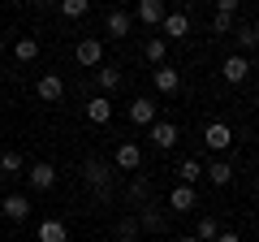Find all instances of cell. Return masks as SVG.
Wrapping results in <instances>:
<instances>
[{"label": "cell", "mask_w": 259, "mask_h": 242, "mask_svg": "<svg viewBox=\"0 0 259 242\" xmlns=\"http://www.w3.org/2000/svg\"><path fill=\"white\" fill-rule=\"evenodd\" d=\"M82 182L104 199L112 190V165H108V160H82Z\"/></svg>", "instance_id": "obj_1"}, {"label": "cell", "mask_w": 259, "mask_h": 242, "mask_svg": "<svg viewBox=\"0 0 259 242\" xmlns=\"http://www.w3.org/2000/svg\"><path fill=\"white\" fill-rule=\"evenodd\" d=\"M221 78H225V83H233V87H238V83H246V78H250V61H246L242 52L225 56V61H221Z\"/></svg>", "instance_id": "obj_2"}, {"label": "cell", "mask_w": 259, "mask_h": 242, "mask_svg": "<svg viewBox=\"0 0 259 242\" xmlns=\"http://www.w3.org/2000/svg\"><path fill=\"white\" fill-rule=\"evenodd\" d=\"M26 182H30V190H52L56 186V165H48V160L30 165L26 169Z\"/></svg>", "instance_id": "obj_3"}, {"label": "cell", "mask_w": 259, "mask_h": 242, "mask_svg": "<svg viewBox=\"0 0 259 242\" xmlns=\"http://www.w3.org/2000/svg\"><path fill=\"white\" fill-rule=\"evenodd\" d=\"M203 143H207V151H229L233 147V130L225 126V121H212L203 130Z\"/></svg>", "instance_id": "obj_4"}, {"label": "cell", "mask_w": 259, "mask_h": 242, "mask_svg": "<svg viewBox=\"0 0 259 242\" xmlns=\"http://www.w3.org/2000/svg\"><path fill=\"white\" fill-rule=\"evenodd\" d=\"M74 61H78V65H100V61H104V44H100V39H78Z\"/></svg>", "instance_id": "obj_5"}, {"label": "cell", "mask_w": 259, "mask_h": 242, "mask_svg": "<svg viewBox=\"0 0 259 242\" xmlns=\"http://www.w3.org/2000/svg\"><path fill=\"white\" fill-rule=\"evenodd\" d=\"M112 165H117V169H125V173H134V169L143 165V151H139V143H121V147L112 151Z\"/></svg>", "instance_id": "obj_6"}, {"label": "cell", "mask_w": 259, "mask_h": 242, "mask_svg": "<svg viewBox=\"0 0 259 242\" xmlns=\"http://www.w3.org/2000/svg\"><path fill=\"white\" fill-rule=\"evenodd\" d=\"M160 30H164V44H168V39H186V35H190V18H186V13H164Z\"/></svg>", "instance_id": "obj_7"}, {"label": "cell", "mask_w": 259, "mask_h": 242, "mask_svg": "<svg viewBox=\"0 0 259 242\" xmlns=\"http://www.w3.org/2000/svg\"><path fill=\"white\" fill-rule=\"evenodd\" d=\"M35 95H39V100H44V104H56V100H61V95H65V83H61V78H56V74H44V78H39V83H35Z\"/></svg>", "instance_id": "obj_8"}, {"label": "cell", "mask_w": 259, "mask_h": 242, "mask_svg": "<svg viewBox=\"0 0 259 242\" xmlns=\"http://www.w3.org/2000/svg\"><path fill=\"white\" fill-rule=\"evenodd\" d=\"M164 5H160V0H139V9H134V18L143 22V26H160V22H164Z\"/></svg>", "instance_id": "obj_9"}, {"label": "cell", "mask_w": 259, "mask_h": 242, "mask_svg": "<svg viewBox=\"0 0 259 242\" xmlns=\"http://www.w3.org/2000/svg\"><path fill=\"white\" fill-rule=\"evenodd\" d=\"M147 139L156 143L160 151H168V147H173V143H177V126H173V121H156V126H151V130H147Z\"/></svg>", "instance_id": "obj_10"}, {"label": "cell", "mask_w": 259, "mask_h": 242, "mask_svg": "<svg viewBox=\"0 0 259 242\" xmlns=\"http://www.w3.org/2000/svg\"><path fill=\"white\" fill-rule=\"evenodd\" d=\"M0 212L9 216V221H26L30 216V199L26 195H5L0 199Z\"/></svg>", "instance_id": "obj_11"}, {"label": "cell", "mask_w": 259, "mask_h": 242, "mask_svg": "<svg viewBox=\"0 0 259 242\" xmlns=\"http://www.w3.org/2000/svg\"><path fill=\"white\" fill-rule=\"evenodd\" d=\"M87 117H91L95 126H108L112 121V100L108 95H91V100H87Z\"/></svg>", "instance_id": "obj_12"}, {"label": "cell", "mask_w": 259, "mask_h": 242, "mask_svg": "<svg viewBox=\"0 0 259 242\" xmlns=\"http://www.w3.org/2000/svg\"><path fill=\"white\" fill-rule=\"evenodd\" d=\"M104 26H108V35H112V39H125V35H130V26H134V18H130L125 9H108Z\"/></svg>", "instance_id": "obj_13"}, {"label": "cell", "mask_w": 259, "mask_h": 242, "mask_svg": "<svg viewBox=\"0 0 259 242\" xmlns=\"http://www.w3.org/2000/svg\"><path fill=\"white\" fill-rule=\"evenodd\" d=\"M130 121H134V126H147V130H151V126H156V104H151L147 95H143V100H134V104H130Z\"/></svg>", "instance_id": "obj_14"}, {"label": "cell", "mask_w": 259, "mask_h": 242, "mask_svg": "<svg viewBox=\"0 0 259 242\" xmlns=\"http://www.w3.org/2000/svg\"><path fill=\"white\" fill-rule=\"evenodd\" d=\"M151 78H156V91H160V95H173L177 87H182V74H177L173 65H160Z\"/></svg>", "instance_id": "obj_15"}, {"label": "cell", "mask_w": 259, "mask_h": 242, "mask_svg": "<svg viewBox=\"0 0 259 242\" xmlns=\"http://www.w3.org/2000/svg\"><path fill=\"white\" fill-rule=\"evenodd\" d=\"M35 238L39 242H69V229H65V221H39Z\"/></svg>", "instance_id": "obj_16"}, {"label": "cell", "mask_w": 259, "mask_h": 242, "mask_svg": "<svg viewBox=\"0 0 259 242\" xmlns=\"http://www.w3.org/2000/svg\"><path fill=\"white\" fill-rule=\"evenodd\" d=\"M203 177L212 182V186H229V182H233V165H229V160H212V165L203 169Z\"/></svg>", "instance_id": "obj_17"}, {"label": "cell", "mask_w": 259, "mask_h": 242, "mask_svg": "<svg viewBox=\"0 0 259 242\" xmlns=\"http://www.w3.org/2000/svg\"><path fill=\"white\" fill-rule=\"evenodd\" d=\"M168 208H173V212H190L194 208V186H182V182H177V186L168 190Z\"/></svg>", "instance_id": "obj_18"}, {"label": "cell", "mask_w": 259, "mask_h": 242, "mask_svg": "<svg viewBox=\"0 0 259 242\" xmlns=\"http://www.w3.org/2000/svg\"><path fill=\"white\" fill-rule=\"evenodd\" d=\"M13 56H18L22 65H30V61H35V56H39V39H30V35H22L18 44H13Z\"/></svg>", "instance_id": "obj_19"}, {"label": "cell", "mask_w": 259, "mask_h": 242, "mask_svg": "<svg viewBox=\"0 0 259 242\" xmlns=\"http://www.w3.org/2000/svg\"><path fill=\"white\" fill-rule=\"evenodd\" d=\"M164 52H168V44L164 39H147V48H143V61H151V65H164Z\"/></svg>", "instance_id": "obj_20"}, {"label": "cell", "mask_w": 259, "mask_h": 242, "mask_svg": "<svg viewBox=\"0 0 259 242\" xmlns=\"http://www.w3.org/2000/svg\"><path fill=\"white\" fill-rule=\"evenodd\" d=\"M216 233H221L216 216H199V225H194V238H199V242H216Z\"/></svg>", "instance_id": "obj_21"}, {"label": "cell", "mask_w": 259, "mask_h": 242, "mask_svg": "<svg viewBox=\"0 0 259 242\" xmlns=\"http://www.w3.org/2000/svg\"><path fill=\"white\" fill-rule=\"evenodd\" d=\"M22 169H26V160H22L18 151H5V156H0V173H5V177H18Z\"/></svg>", "instance_id": "obj_22"}, {"label": "cell", "mask_w": 259, "mask_h": 242, "mask_svg": "<svg viewBox=\"0 0 259 242\" xmlns=\"http://www.w3.org/2000/svg\"><path fill=\"white\" fill-rule=\"evenodd\" d=\"M238 48H242V56L255 52V48H259V26H242L238 30Z\"/></svg>", "instance_id": "obj_23"}, {"label": "cell", "mask_w": 259, "mask_h": 242, "mask_svg": "<svg viewBox=\"0 0 259 242\" xmlns=\"http://www.w3.org/2000/svg\"><path fill=\"white\" fill-rule=\"evenodd\" d=\"M177 173H182V186H194V182L203 177V165H199V160H182V169H177Z\"/></svg>", "instance_id": "obj_24"}, {"label": "cell", "mask_w": 259, "mask_h": 242, "mask_svg": "<svg viewBox=\"0 0 259 242\" xmlns=\"http://www.w3.org/2000/svg\"><path fill=\"white\" fill-rule=\"evenodd\" d=\"M87 13H91L87 0H61V18H87Z\"/></svg>", "instance_id": "obj_25"}, {"label": "cell", "mask_w": 259, "mask_h": 242, "mask_svg": "<svg viewBox=\"0 0 259 242\" xmlns=\"http://www.w3.org/2000/svg\"><path fill=\"white\" fill-rule=\"evenodd\" d=\"M95 83H100V91H117V87H121V69H100Z\"/></svg>", "instance_id": "obj_26"}, {"label": "cell", "mask_w": 259, "mask_h": 242, "mask_svg": "<svg viewBox=\"0 0 259 242\" xmlns=\"http://www.w3.org/2000/svg\"><path fill=\"white\" fill-rule=\"evenodd\" d=\"M233 30V18H225V13H212V35H229Z\"/></svg>", "instance_id": "obj_27"}, {"label": "cell", "mask_w": 259, "mask_h": 242, "mask_svg": "<svg viewBox=\"0 0 259 242\" xmlns=\"http://www.w3.org/2000/svg\"><path fill=\"white\" fill-rule=\"evenodd\" d=\"M216 13H225V18H238V0H216Z\"/></svg>", "instance_id": "obj_28"}, {"label": "cell", "mask_w": 259, "mask_h": 242, "mask_svg": "<svg viewBox=\"0 0 259 242\" xmlns=\"http://www.w3.org/2000/svg\"><path fill=\"white\" fill-rule=\"evenodd\" d=\"M160 225H164V221H160L156 212H143V229H160Z\"/></svg>", "instance_id": "obj_29"}, {"label": "cell", "mask_w": 259, "mask_h": 242, "mask_svg": "<svg viewBox=\"0 0 259 242\" xmlns=\"http://www.w3.org/2000/svg\"><path fill=\"white\" fill-rule=\"evenodd\" d=\"M216 242H242V238H238L233 229H221V233H216Z\"/></svg>", "instance_id": "obj_30"}, {"label": "cell", "mask_w": 259, "mask_h": 242, "mask_svg": "<svg viewBox=\"0 0 259 242\" xmlns=\"http://www.w3.org/2000/svg\"><path fill=\"white\" fill-rule=\"evenodd\" d=\"M177 242H199V238H194V233H186V238H177Z\"/></svg>", "instance_id": "obj_31"}, {"label": "cell", "mask_w": 259, "mask_h": 242, "mask_svg": "<svg viewBox=\"0 0 259 242\" xmlns=\"http://www.w3.org/2000/svg\"><path fill=\"white\" fill-rule=\"evenodd\" d=\"M0 52H5V39H0Z\"/></svg>", "instance_id": "obj_32"}]
</instances>
